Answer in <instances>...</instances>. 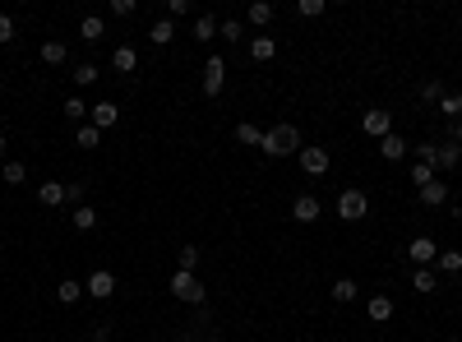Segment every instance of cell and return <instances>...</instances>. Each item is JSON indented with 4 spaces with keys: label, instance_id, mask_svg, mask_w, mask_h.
<instances>
[{
    "label": "cell",
    "instance_id": "cell-1",
    "mask_svg": "<svg viewBox=\"0 0 462 342\" xmlns=\"http://www.w3.org/2000/svg\"><path fill=\"white\" fill-rule=\"evenodd\" d=\"M259 149L268 153V158H291V153H301V130L296 125H273Z\"/></svg>",
    "mask_w": 462,
    "mask_h": 342
},
{
    "label": "cell",
    "instance_id": "cell-2",
    "mask_svg": "<svg viewBox=\"0 0 462 342\" xmlns=\"http://www.w3.org/2000/svg\"><path fill=\"white\" fill-rule=\"evenodd\" d=\"M171 296L185 301V306H204V296H209V291H204V282L194 278V273L176 268V273H171Z\"/></svg>",
    "mask_w": 462,
    "mask_h": 342
},
{
    "label": "cell",
    "instance_id": "cell-3",
    "mask_svg": "<svg viewBox=\"0 0 462 342\" xmlns=\"http://www.w3.org/2000/svg\"><path fill=\"white\" fill-rule=\"evenodd\" d=\"M370 213V194L366 190H342L338 194V218L342 222H361Z\"/></svg>",
    "mask_w": 462,
    "mask_h": 342
},
{
    "label": "cell",
    "instance_id": "cell-4",
    "mask_svg": "<svg viewBox=\"0 0 462 342\" xmlns=\"http://www.w3.org/2000/svg\"><path fill=\"white\" fill-rule=\"evenodd\" d=\"M361 130H366L370 139H384V134H393V111H384V106H370V111L361 116Z\"/></svg>",
    "mask_w": 462,
    "mask_h": 342
},
{
    "label": "cell",
    "instance_id": "cell-5",
    "mask_svg": "<svg viewBox=\"0 0 462 342\" xmlns=\"http://www.w3.org/2000/svg\"><path fill=\"white\" fill-rule=\"evenodd\" d=\"M222 88H227V61H222V56H209V65H204V93L218 97Z\"/></svg>",
    "mask_w": 462,
    "mask_h": 342
},
{
    "label": "cell",
    "instance_id": "cell-6",
    "mask_svg": "<svg viewBox=\"0 0 462 342\" xmlns=\"http://www.w3.org/2000/svg\"><path fill=\"white\" fill-rule=\"evenodd\" d=\"M88 296H97V301H102V296H116V273L111 268H97L93 273V278H88Z\"/></svg>",
    "mask_w": 462,
    "mask_h": 342
},
{
    "label": "cell",
    "instance_id": "cell-7",
    "mask_svg": "<svg viewBox=\"0 0 462 342\" xmlns=\"http://www.w3.org/2000/svg\"><path fill=\"white\" fill-rule=\"evenodd\" d=\"M296 158H301V167H306V176H323V171H328V149H301L296 153Z\"/></svg>",
    "mask_w": 462,
    "mask_h": 342
},
{
    "label": "cell",
    "instance_id": "cell-8",
    "mask_svg": "<svg viewBox=\"0 0 462 342\" xmlns=\"http://www.w3.org/2000/svg\"><path fill=\"white\" fill-rule=\"evenodd\" d=\"M407 255L416 259V268H430V263H435V255H439V246H435L430 236H416V241L407 246Z\"/></svg>",
    "mask_w": 462,
    "mask_h": 342
},
{
    "label": "cell",
    "instance_id": "cell-9",
    "mask_svg": "<svg viewBox=\"0 0 462 342\" xmlns=\"http://www.w3.org/2000/svg\"><path fill=\"white\" fill-rule=\"evenodd\" d=\"M416 199L426 203V208H444V203H448V185L444 181H430V185H421V190H416Z\"/></svg>",
    "mask_w": 462,
    "mask_h": 342
},
{
    "label": "cell",
    "instance_id": "cell-10",
    "mask_svg": "<svg viewBox=\"0 0 462 342\" xmlns=\"http://www.w3.org/2000/svg\"><path fill=\"white\" fill-rule=\"evenodd\" d=\"M462 162V144H439L435 149V171H458Z\"/></svg>",
    "mask_w": 462,
    "mask_h": 342
},
{
    "label": "cell",
    "instance_id": "cell-11",
    "mask_svg": "<svg viewBox=\"0 0 462 342\" xmlns=\"http://www.w3.org/2000/svg\"><path fill=\"white\" fill-rule=\"evenodd\" d=\"M88 121H93L97 130H111V125L121 121V106H116V102H97L93 111H88Z\"/></svg>",
    "mask_w": 462,
    "mask_h": 342
},
{
    "label": "cell",
    "instance_id": "cell-12",
    "mask_svg": "<svg viewBox=\"0 0 462 342\" xmlns=\"http://www.w3.org/2000/svg\"><path fill=\"white\" fill-rule=\"evenodd\" d=\"M435 287H439L435 268H411V291H416V296H435Z\"/></svg>",
    "mask_w": 462,
    "mask_h": 342
},
{
    "label": "cell",
    "instance_id": "cell-13",
    "mask_svg": "<svg viewBox=\"0 0 462 342\" xmlns=\"http://www.w3.org/2000/svg\"><path fill=\"white\" fill-rule=\"evenodd\" d=\"M273 14H278V5H273V0H254V5L245 9V19H250L254 28H268V24H273Z\"/></svg>",
    "mask_w": 462,
    "mask_h": 342
},
{
    "label": "cell",
    "instance_id": "cell-14",
    "mask_svg": "<svg viewBox=\"0 0 462 342\" xmlns=\"http://www.w3.org/2000/svg\"><path fill=\"white\" fill-rule=\"evenodd\" d=\"M407 149H411V144L402 139V134H384V139H379V153H384L388 162H402V158H407Z\"/></svg>",
    "mask_w": 462,
    "mask_h": 342
},
{
    "label": "cell",
    "instance_id": "cell-15",
    "mask_svg": "<svg viewBox=\"0 0 462 342\" xmlns=\"http://www.w3.org/2000/svg\"><path fill=\"white\" fill-rule=\"evenodd\" d=\"M366 315L375 319V324H388V319H393V296H370L366 301Z\"/></svg>",
    "mask_w": 462,
    "mask_h": 342
},
{
    "label": "cell",
    "instance_id": "cell-16",
    "mask_svg": "<svg viewBox=\"0 0 462 342\" xmlns=\"http://www.w3.org/2000/svg\"><path fill=\"white\" fill-rule=\"evenodd\" d=\"M37 203H42V208H56V203H65V185H61V181L37 185Z\"/></svg>",
    "mask_w": 462,
    "mask_h": 342
},
{
    "label": "cell",
    "instance_id": "cell-17",
    "mask_svg": "<svg viewBox=\"0 0 462 342\" xmlns=\"http://www.w3.org/2000/svg\"><path fill=\"white\" fill-rule=\"evenodd\" d=\"M291 218L296 222H314L319 218V199H314V194H301V199L291 203Z\"/></svg>",
    "mask_w": 462,
    "mask_h": 342
},
{
    "label": "cell",
    "instance_id": "cell-18",
    "mask_svg": "<svg viewBox=\"0 0 462 342\" xmlns=\"http://www.w3.org/2000/svg\"><path fill=\"white\" fill-rule=\"evenodd\" d=\"M149 37H153V46H171L176 42V24H171V19H153Z\"/></svg>",
    "mask_w": 462,
    "mask_h": 342
},
{
    "label": "cell",
    "instance_id": "cell-19",
    "mask_svg": "<svg viewBox=\"0 0 462 342\" xmlns=\"http://www.w3.org/2000/svg\"><path fill=\"white\" fill-rule=\"evenodd\" d=\"M273 56H278V42H273V37H250V61H273Z\"/></svg>",
    "mask_w": 462,
    "mask_h": 342
},
{
    "label": "cell",
    "instance_id": "cell-20",
    "mask_svg": "<svg viewBox=\"0 0 462 342\" xmlns=\"http://www.w3.org/2000/svg\"><path fill=\"white\" fill-rule=\"evenodd\" d=\"M435 273H448V278L462 273V250H439L435 255Z\"/></svg>",
    "mask_w": 462,
    "mask_h": 342
},
{
    "label": "cell",
    "instance_id": "cell-21",
    "mask_svg": "<svg viewBox=\"0 0 462 342\" xmlns=\"http://www.w3.org/2000/svg\"><path fill=\"white\" fill-rule=\"evenodd\" d=\"M111 65H116V70H121V74H130L134 70V65H139V51H134V46H116V51H111Z\"/></svg>",
    "mask_w": 462,
    "mask_h": 342
},
{
    "label": "cell",
    "instance_id": "cell-22",
    "mask_svg": "<svg viewBox=\"0 0 462 342\" xmlns=\"http://www.w3.org/2000/svg\"><path fill=\"white\" fill-rule=\"evenodd\" d=\"M56 301H61V306H79V301H84V282L65 278L61 287H56Z\"/></svg>",
    "mask_w": 462,
    "mask_h": 342
},
{
    "label": "cell",
    "instance_id": "cell-23",
    "mask_svg": "<svg viewBox=\"0 0 462 342\" xmlns=\"http://www.w3.org/2000/svg\"><path fill=\"white\" fill-rule=\"evenodd\" d=\"M70 222H74V231H93L97 227V208L93 203H79V208L70 213Z\"/></svg>",
    "mask_w": 462,
    "mask_h": 342
},
{
    "label": "cell",
    "instance_id": "cell-24",
    "mask_svg": "<svg viewBox=\"0 0 462 342\" xmlns=\"http://www.w3.org/2000/svg\"><path fill=\"white\" fill-rule=\"evenodd\" d=\"M236 144L259 149V144H263V130H259V125H250V121H241V125H236Z\"/></svg>",
    "mask_w": 462,
    "mask_h": 342
},
{
    "label": "cell",
    "instance_id": "cell-25",
    "mask_svg": "<svg viewBox=\"0 0 462 342\" xmlns=\"http://www.w3.org/2000/svg\"><path fill=\"white\" fill-rule=\"evenodd\" d=\"M74 144H79V149H97V144H102V130H97L93 121H84V125L74 130Z\"/></svg>",
    "mask_w": 462,
    "mask_h": 342
},
{
    "label": "cell",
    "instance_id": "cell-26",
    "mask_svg": "<svg viewBox=\"0 0 462 342\" xmlns=\"http://www.w3.org/2000/svg\"><path fill=\"white\" fill-rule=\"evenodd\" d=\"M65 56H70V51H65V42H56V37H46V42H42V65H65Z\"/></svg>",
    "mask_w": 462,
    "mask_h": 342
},
{
    "label": "cell",
    "instance_id": "cell-27",
    "mask_svg": "<svg viewBox=\"0 0 462 342\" xmlns=\"http://www.w3.org/2000/svg\"><path fill=\"white\" fill-rule=\"evenodd\" d=\"M79 33H84V42H102V33H106V24L97 14H84V24H79Z\"/></svg>",
    "mask_w": 462,
    "mask_h": 342
},
{
    "label": "cell",
    "instance_id": "cell-28",
    "mask_svg": "<svg viewBox=\"0 0 462 342\" xmlns=\"http://www.w3.org/2000/svg\"><path fill=\"white\" fill-rule=\"evenodd\" d=\"M356 296H361L356 278H338V282H333V301H342V306H347V301H356Z\"/></svg>",
    "mask_w": 462,
    "mask_h": 342
},
{
    "label": "cell",
    "instance_id": "cell-29",
    "mask_svg": "<svg viewBox=\"0 0 462 342\" xmlns=\"http://www.w3.org/2000/svg\"><path fill=\"white\" fill-rule=\"evenodd\" d=\"M194 37H199V42H213V37H218V19L199 14V19H194Z\"/></svg>",
    "mask_w": 462,
    "mask_h": 342
},
{
    "label": "cell",
    "instance_id": "cell-30",
    "mask_svg": "<svg viewBox=\"0 0 462 342\" xmlns=\"http://www.w3.org/2000/svg\"><path fill=\"white\" fill-rule=\"evenodd\" d=\"M0 176H5V185H24L28 181V167H24V162H5Z\"/></svg>",
    "mask_w": 462,
    "mask_h": 342
},
{
    "label": "cell",
    "instance_id": "cell-31",
    "mask_svg": "<svg viewBox=\"0 0 462 342\" xmlns=\"http://www.w3.org/2000/svg\"><path fill=\"white\" fill-rule=\"evenodd\" d=\"M88 111H93V106H84V97H70V102H65V116H70L74 125H84V121H88Z\"/></svg>",
    "mask_w": 462,
    "mask_h": 342
},
{
    "label": "cell",
    "instance_id": "cell-32",
    "mask_svg": "<svg viewBox=\"0 0 462 342\" xmlns=\"http://www.w3.org/2000/svg\"><path fill=\"white\" fill-rule=\"evenodd\" d=\"M430 181H435V167H430V162H411V185L421 190V185H430Z\"/></svg>",
    "mask_w": 462,
    "mask_h": 342
},
{
    "label": "cell",
    "instance_id": "cell-33",
    "mask_svg": "<svg viewBox=\"0 0 462 342\" xmlns=\"http://www.w3.org/2000/svg\"><path fill=\"white\" fill-rule=\"evenodd\" d=\"M176 263H181L185 273H194V268H199V246H181V255H176Z\"/></svg>",
    "mask_w": 462,
    "mask_h": 342
},
{
    "label": "cell",
    "instance_id": "cell-34",
    "mask_svg": "<svg viewBox=\"0 0 462 342\" xmlns=\"http://www.w3.org/2000/svg\"><path fill=\"white\" fill-rule=\"evenodd\" d=\"M439 111H444L448 121H458V116H462V93H444V102H439Z\"/></svg>",
    "mask_w": 462,
    "mask_h": 342
},
{
    "label": "cell",
    "instance_id": "cell-35",
    "mask_svg": "<svg viewBox=\"0 0 462 342\" xmlns=\"http://www.w3.org/2000/svg\"><path fill=\"white\" fill-rule=\"evenodd\" d=\"M218 33H222V37H227V42H241V33H245V24H241V19H222V24H218Z\"/></svg>",
    "mask_w": 462,
    "mask_h": 342
},
{
    "label": "cell",
    "instance_id": "cell-36",
    "mask_svg": "<svg viewBox=\"0 0 462 342\" xmlns=\"http://www.w3.org/2000/svg\"><path fill=\"white\" fill-rule=\"evenodd\" d=\"M444 93H448V88L439 84V79H426V84H421V97H426V102H444Z\"/></svg>",
    "mask_w": 462,
    "mask_h": 342
},
{
    "label": "cell",
    "instance_id": "cell-37",
    "mask_svg": "<svg viewBox=\"0 0 462 342\" xmlns=\"http://www.w3.org/2000/svg\"><path fill=\"white\" fill-rule=\"evenodd\" d=\"M323 9H328L323 0H296V14H301V19H319Z\"/></svg>",
    "mask_w": 462,
    "mask_h": 342
},
{
    "label": "cell",
    "instance_id": "cell-38",
    "mask_svg": "<svg viewBox=\"0 0 462 342\" xmlns=\"http://www.w3.org/2000/svg\"><path fill=\"white\" fill-rule=\"evenodd\" d=\"M74 84L79 88H93L97 84V65H79V70H74Z\"/></svg>",
    "mask_w": 462,
    "mask_h": 342
},
{
    "label": "cell",
    "instance_id": "cell-39",
    "mask_svg": "<svg viewBox=\"0 0 462 342\" xmlns=\"http://www.w3.org/2000/svg\"><path fill=\"white\" fill-rule=\"evenodd\" d=\"M106 9H111L116 19H130L134 14V0H106Z\"/></svg>",
    "mask_w": 462,
    "mask_h": 342
},
{
    "label": "cell",
    "instance_id": "cell-40",
    "mask_svg": "<svg viewBox=\"0 0 462 342\" xmlns=\"http://www.w3.org/2000/svg\"><path fill=\"white\" fill-rule=\"evenodd\" d=\"M190 14V0H166V19H185Z\"/></svg>",
    "mask_w": 462,
    "mask_h": 342
},
{
    "label": "cell",
    "instance_id": "cell-41",
    "mask_svg": "<svg viewBox=\"0 0 462 342\" xmlns=\"http://www.w3.org/2000/svg\"><path fill=\"white\" fill-rule=\"evenodd\" d=\"M0 42H14V19L0 9Z\"/></svg>",
    "mask_w": 462,
    "mask_h": 342
},
{
    "label": "cell",
    "instance_id": "cell-42",
    "mask_svg": "<svg viewBox=\"0 0 462 342\" xmlns=\"http://www.w3.org/2000/svg\"><path fill=\"white\" fill-rule=\"evenodd\" d=\"M435 149L439 144H416V162H430V167H435Z\"/></svg>",
    "mask_w": 462,
    "mask_h": 342
},
{
    "label": "cell",
    "instance_id": "cell-43",
    "mask_svg": "<svg viewBox=\"0 0 462 342\" xmlns=\"http://www.w3.org/2000/svg\"><path fill=\"white\" fill-rule=\"evenodd\" d=\"M65 203H74V208H79V203H84V185H65Z\"/></svg>",
    "mask_w": 462,
    "mask_h": 342
},
{
    "label": "cell",
    "instance_id": "cell-44",
    "mask_svg": "<svg viewBox=\"0 0 462 342\" xmlns=\"http://www.w3.org/2000/svg\"><path fill=\"white\" fill-rule=\"evenodd\" d=\"M448 144H462V116H458V121H448Z\"/></svg>",
    "mask_w": 462,
    "mask_h": 342
},
{
    "label": "cell",
    "instance_id": "cell-45",
    "mask_svg": "<svg viewBox=\"0 0 462 342\" xmlns=\"http://www.w3.org/2000/svg\"><path fill=\"white\" fill-rule=\"evenodd\" d=\"M5 149H9V139H5V130H0V158H5Z\"/></svg>",
    "mask_w": 462,
    "mask_h": 342
}]
</instances>
